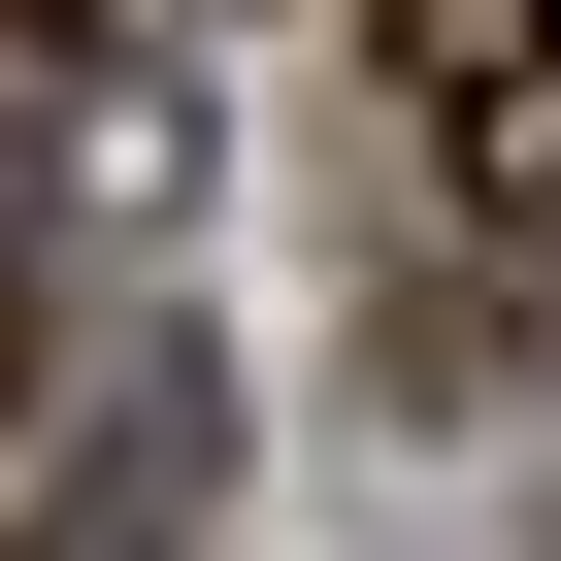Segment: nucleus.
Instances as JSON below:
<instances>
[{
    "label": "nucleus",
    "instance_id": "f257e3e1",
    "mask_svg": "<svg viewBox=\"0 0 561 561\" xmlns=\"http://www.w3.org/2000/svg\"><path fill=\"white\" fill-rule=\"evenodd\" d=\"M397 34V133L462 165V231H561V0H364Z\"/></svg>",
    "mask_w": 561,
    "mask_h": 561
},
{
    "label": "nucleus",
    "instance_id": "f03ea898",
    "mask_svg": "<svg viewBox=\"0 0 561 561\" xmlns=\"http://www.w3.org/2000/svg\"><path fill=\"white\" fill-rule=\"evenodd\" d=\"M100 67H133V0H0V133H67Z\"/></svg>",
    "mask_w": 561,
    "mask_h": 561
}]
</instances>
